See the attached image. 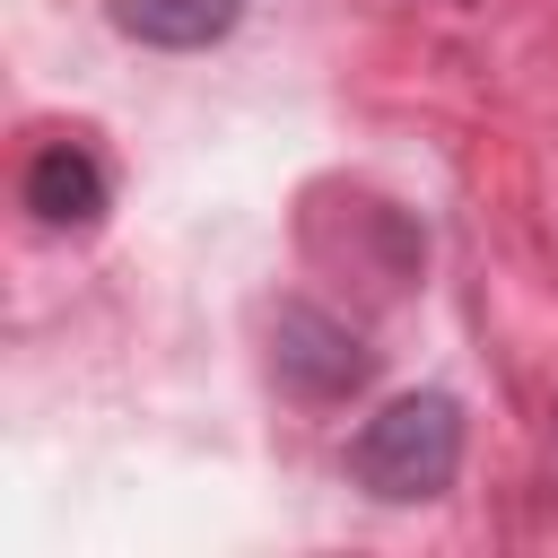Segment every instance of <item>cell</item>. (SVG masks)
Masks as SVG:
<instances>
[{"label": "cell", "mask_w": 558, "mask_h": 558, "mask_svg": "<svg viewBox=\"0 0 558 558\" xmlns=\"http://www.w3.org/2000/svg\"><path fill=\"white\" fill-rule=\"evenodd\" d=\"M462 471V401L453 392H401L349 436V480L384 506H427Z\"/></svg>", "instance_id": "6da1fadb"}, {"label": "cell", "mask_w": 558, "mask_h": 558, "mask_svg": "<svg viewBox=\"0 0 558 558\" xmlns=\"http://www.w3.org/2000/svg\"><path fill=\"white\" fill-rule=\"evenodd\" d=\"M270 375H279L296 401H349V392L375 384V349H366L340 314L288 296V305H270Z\"/></svg>", "instance_id": "7a4b0ae2"}, {"label": "cell", "mask_w": 558, "mask_h": 558, "mask_svg": "<svg viewBox=\"0 0 558 558\" xmlns=\"http://www.w3.org/2000/svg\"><path fill=\"white\" fill-rule=\"evenodd\" d=\"M17 201L35 209V227H52V235H87V227L113 209V183H105L96 148H78V140H44V148L26 157V174H17Z\"/></svg>", "instance_id": "3957f363"}, {"label": "cell", "mask_w": 558, "mask_h": 558, "mask_svg": "<svg viewBox=\"0 0 558 558\" xmlns=\"http://www.w3.org/2000/svg\"><path fill=\"white\" fill-rule=\"evenodd\" d=\"M235 17H244V0H113V26L157 52H209L235 35Z\"/></svg>", "instance_id": "277c9868"}]
</instances>
